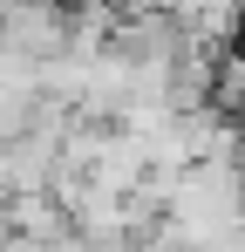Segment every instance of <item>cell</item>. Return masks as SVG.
Returning a JSON list of instances; mask_svg holds the SVG:
<instances>
[{
    "label": "cell",
    "instance_id": "6da1fadb",
    "mask_svg": "<svg viewBox=\"0 0 245 252\" xmlns=\"http://www.w3.org/2000/svg\"><path fill=\"white\" fill-rule=\"evenodd\" d=\"M163 218L191 239V246H211L225 239L232 225H245V164H225V157H204L177 177Z\"/></svg>",
    "mask_w": 245,
    "mask_h": 252
},
{
    "label": "cell",
    "instance_id": "7a4b0ae2",
    "mask_svg": "<svg viewBox=\"0 0 245 252\" xmlns=\"http://www.w3.org/2000/svg\"><path fill=\"white\" fill-rule=\"evenodd\" d=\"M0 225H7V232H21V239L75 232V225H68V205H61L55 191H21V198H7V205H0Z\"/></svg>",
    "mask_w": 245,
    "mask_h": 252
}]
</instances>
